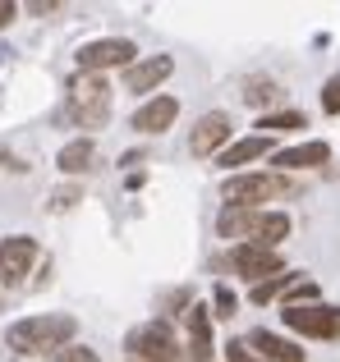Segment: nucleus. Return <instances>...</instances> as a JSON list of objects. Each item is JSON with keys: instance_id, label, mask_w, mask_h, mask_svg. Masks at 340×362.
Listing matches in <instances>:
<instances>
[{"instance_id": "nucleus-1", "label": "nucleus", "mask_w": 340, "mask_h": 362, "mask_svg": "<svg viewBox=\"0 0 340 362\" xmlns=\"http://www.w3.org/2000/svg\"><path fill=\"white\" fill-rule=\"evenodd\" d=\"M74 330H79L74 317H64V312H46V317L14 321V326L5 330V344L14 349V354H60V349H69Z\"/></svg>"}, {"instance_id": "nucleus-2", "label": "nucleus", "mask_w": 340, "mask_h": 362, "mask_svg": "<svg viewBox=\"0 0 340 362\" xmlns=\"http://www.w3.org/2000/svg\"><path fill=\"white\" fill-rule=\"evenodd\" d=\"M221 239H239V243H258V247H276L280 239H290V216L285 211H244V206H225L216 221Z\"/></svg>"}, {"instance_id": "nucleus-3", "label": "nucleus", "mask_w": 340, "mask_h": 362, "mask_svg": "<svg viewBox=\"0 0 340 362\" xmlns=\"http://www.w3.org/2000/svg\"><path fill=\"white\" fill-rule=\"evenodd\" d=\"M299 179L280 175V170H258V175H230L225 179V202L244 206V211H262V202H276V197H295Z\"/></svg>"}, {"instance_id": "nucleus-4", "label": "nucleus", "mask_w": 340, "mask_h": 362, "mask_svg": "<svg viewBox=\"0 0 340 362\" xmlns=\"http://www.w3.org/2000/svg\"><path fill=\"white\" fill-rule=\"evenodd\" d=\"M69 115L83 129H101L110 119V83L101 74H79L69 83Z\"/></svg>"}, {"instance_id": "nucleus-5", "label": "nucleus", "mask_w": 340, "mask_h": 362, "mask_svg": "<svg viewBox=\"0 0 340 362\" xmlns=\"http://www.w3.org/2000/svg\"><path fill=\"white\" fill-rule=\"evenodd\" d=\"M125 344L134 354V362H179V339L166 321H147V326L129 330Z\"/></svg>"}, {"instance_id": "nucleus-6", "label": "nucleus", "mask_w": 340, "mask_h": 362, "mask_svg": "<svg viewBox=\"0 0 340 362\" xmlns=\"http://www.w3.org/2000/svg\"><path fill=\"white\" fill-rule=\"evenodd\" d=\"M285 326L295 335L308 339H340V308H327V303H295V308L280 312Z\"/></svg>"}, {"instance_id": "nucleus-7", "label": "nucleus", "mask_w": 340, "mask_h": 362, "mask_svg": "<svg viewBox=\"0 0 340 362\" xmlns=\"http://www.w3.org/2000/svg\"><path fill=\"white\" fill-rule=\"evenodd\" d=\"M225 266H230L234 275H244V280H253V284H262V280H271V275L285 271L280 257H276V247H258V243H234L230 257H225Z\"/></svg>"}, {"instance_id": "nucleus-8", "label": "nucleus", "mask_w": 340, "mask_h": 362, "mask_svg": "<svg viewBox=\"0 0 340 362\" xmlns=\"http://www.w3.org/2000/svg\"><path fill=\"white\" fill-rule=\"evenodd\" d=\"M134 42H125V37H101V42H88L79 51V69L83 74H101V69H120V64H134Z\"/></svg>"}, {"instance_id": "nucleus-9", "label": "nucleus", "mask_w": 340, "mask_h": 362, "mask_svg": "<svg viewBox=\"0 0 340 362\" xmlns=\"http://www.w3.org/2000/svg\"><path fill=\"white\" fill-rule=\"evenodd\" d=\"M37 262V243L28 239V234H9V239H0V284H23L28 271H33Z\"/></svg>"}, {"instance_id": "nucleus-10", "label": "nucleus", "mask_w": 340, "mask_h": 362, "mask_svg": "<svg viewBox=\"0 0 340 362\" xmlns=\"http://www.w3.org/2000/svg\"><path fill=\"white\" fill-rule=\"evenodd\" d=\"M230 115L225 110H207L203 119L193 124V138H188V151L193 156H216V151H225L230 147Z\"/></svg>"}, {"instance_id": "nucleus-11", "label": "nucleus", "mask_w": 340, "mask_h": 362, "mask_svg": "<svg viewBox=\"0 0 340 362\" xmlns=\"http://www.w3.org/2000/svg\"><path fill=\"white\" fill-rule=\"evenodd\" d=\"M179 362H212V312L203 303L188 308V344L179 349Z\"/></svg>"}, {"instance_id": "nucleus-12", "label": "nucleus", "mask_w": 340, "mask_h": 362, "mask_svg": "<svg viewBox=\"0 0 340 362\" xmlns=\"http://www.w3.org/2000/svg\"><path fill=\"white\" fill-rule=\"evenodd\" d=\"M170 69H175V60H170V55H152V60L129 64V69H125V83H129V92H152V88H162V83L170 78Z\"/></svg>"}, {"instance_id": "nucleus-13", "label": "nucleus", "mask_w": 340, "mask_h": 362, "mask_svg": "<svg viewBox=\"0 0 340 362\" xmlns=\"http://www.w3.org/2000/svg\"><path fill=\"white\" fill-rule=\"evenodd\" d=\"M244 344H249L262 362H304V349L290 344V339H280V335H271V330H253Z\"/></svg>"}, {"instance_id": "nucleus-14", "label": "nucleus", "mask_w": 340, "mask_h": 362, "mask_svg": "<svg viewBox=\"0 0 340 362\" xmlns=\"http://www.w3.org/2000/svg\"><path fill=\"white\" fill-rule=\"evenodd\" d=\"M175 115H179V101L175 97H157V101H147V106L134 110V129L138 133H166L170 124H175Z\"/></svg>"}, {"instance_id": "nucleus-15", "label": "nucleus", "mask_w": 340, "mask_h": 362, "mask_svg": "<svg viewBox=\"0 0 340 362\" xmlns=\"http://www.w3.org/2000/svg\"><path fill=\"white\" fill-rule=\"evenodd\" d=\"M332 147L327 142H304V147H290V151H276V170L290 175V170H313V165H327Z\"/></svg>"}, {"instance_id": "nucleus-16", "label": "nucleus", "mask_w": 340, "mask_h": 362, "mask_svg": "<svg viewBox=\"0 0 340 362\" xmlns=\"http://www.w3.org/2000/svg\"><path fill=\"white\" fill-rule=\"evenodd\" d=\"M267 147H271V138L267 133H258V138H239V142H230V147L221 151V165L230 170V165H249V160H258V156H267Z\"/></svg>"}, {"instance_id": "nucleus-17", "label": "nucleus", "mask_w": 340, "mask_h": 362, "mask_svg": "<svg viewBox=\"0 0 340 362\" xmlns=\"http://www.w3.org/2000/svg\"><path fill=\"white\" fill-rule=\"evenodd\" d=\"M92 156H97L92 138H74V142L60 147V170H64V175H83V170L92 165Z\"/></svg>"}, {"instance_id": "nucleus-18", "label": "nucleus", "mask_w": 340, "mask_h": 362, "mask_svg": "<svg viewBox=\"0 0 340 362\" xmlns=\"http://www.w3.org/2000/svg\"><path fill=\"white\" fill-rule=\"evenodd\" d=\"M304 280V275H271V280H262V284H253V303H271V298H280V293H290L295 284Z\"/></svg>"}, {"instance_id": "nucleus-19", "label": "nucleus", "mask_w": 340, "mask_h": 362, "mask_svg": "<svg viewBox=\"0 0 340 362\" xmlns=\"http://www.w3.org/2000/svg\"><path fill=\"white\" fill-rule=\"evenodd\" d=\"M258 129H267V133H290V129H304V115H299V110H280V115H262V119H258Z\"/></svg>"}, {"instance_id": "nucleus-20", "label": "nucleus", "mask_w": 340, "mask_h": 362, "mask_svg": "<svg viewBox=\"0 0 340 362\" xmlns=\"http://www.w3.org/2000/svg\"><path fill=\"white\" fill-rule=\"evenodd\" d=\"M271 97H276V83L271 78H249V92H244L249 106H262V101H271Z\"/></svg>"}, {"instance_id": "nucleus-21", "label": "nucleus", "mask_w": 340, "mask_h": 362, "mask_svg": "<svg viewBox=\"0 0 340 362\" xmlns=\"http://www.w3.org/2000/svg\"><path fill=\"white\" fill-rule=\"evenodd\" d=\"M322 110H327V115H340V74L322 88Z\"/></svg>"}, {"instance_id": "nucleus-22", "label": "nucleus", "mask_w": 340, "mask_h": 362, "mask_svg": "<svg viewBox=\"0 0 340 362\" xmlns=\"http://www.w3.org/2000/svg\"><path fill=\"white\" fill-rule=\"evenodd\" d=\"M225 362H262V358L253 354L244 339H234V344H225Z\"/></svg>"}, {"instance_id": "nucleus-23", "label": "nucleus", "mask_w": 340, "mask_h": 362, "mask_svg": "<svg viewBox=\"0 0 340 362\" xmlns=\"http://www.w3.org/2000/svg\"><path fill=\"white\" fill-rule=\"evenodd\" d=\"M55 362H101V358L92 354V349H79V344H69V349H60V354H55Z\"/></svg>"}, {"instance_id": "nucleus-24", "label": "nucleus", "mask_w": 340, "mask_h": 362, "mask_svg": "<svg viewBox=\"0 0 340 362\" xmlns=\"http://www.w3.org/2000/svg\"><path fill=\"white\" fill-rule=\"evenodd\" d=\"M216 317H225V321L234 317V293L225 289V284H221V289H216Z\"/></svg>"}, {"instance_id": "nucleus-25", "label": "nucleus", "mask_w": 340, "mask_h": 362, "mask_svg": "<svg viewBox=\"0 0 340 362\" xmlns=\"http://www.w3.org/2000/svg\"><path fill=\"white\" fill-rule=\"evenodd\" d=\"M74 202H79V188H60L51 206H60V211H64V206H74Z\"/></svg>"}, {"instance_id": "nucleus-26", "label": "nucleus", "mask_w": 340, "mask_h": 362, "mask_svg": "<svg viewBox=\"0 0 340 362\" xmlns=\"http://www.w3.org/2000/svg\"><path fill=\"white\" fill-rule=\"evenodd\" d=\"M14 14H18V5H14V0H0V28H5Z\"/></svg>"}]
</instances>
